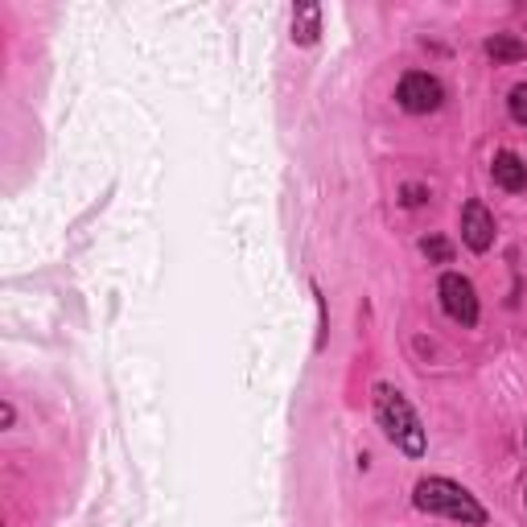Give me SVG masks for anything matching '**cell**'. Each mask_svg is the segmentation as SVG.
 I'll return each mask as SVG.
<instances>
[{
  "mask_svg": "<svg viewBox=\"0 0 527 527\" xmlns=\"http://www.w3.org/2000/svg\"><path fill=\"white\" fill-rule=\"evenodd\" d=\"M490 173H495V182L507 190V194H519L527 186V165L515 157V153H499L495 165H490Z\"/></svg>",
  "mask_w": 527,
  "mask_h": 527,
  "instance_id": "8992f818",
  "label": "cell"
},
{
  "mask_svg": "<svg viewBox=\"0 0 527 527\" xmlns=\"http://www.w3.org/2000/svg\"><path fill=\"white\" fill-rule=\"evenodd\" d=\"M441 305H445V313L458 326H474L478 322V293H474L470 280L458 276V272L441 276Z\"/></svg>",
  "mask_w": 527,
  "mask_h": 527,
  "instance_id": "277c9868",
  "label": "cell"
},
{
  "mask_svg": "<svg viewBox=\"0 0 527 527\" xmlns=\"http://www.w3.org/2000/svg\"><path fill=\"white\" fill-rule=\"evenodd\" d=\"M445 99V87L425 75V70H412V75L400 79V108L412 112V116H425V112H437Z\"/></svg>",
  "mask_w": 527,
  "mask_h": 527,
  "instance_id": "3957f363",
  "label": "cell"
},
{
  "mask_svg": "<svg viewBox=\"0 0 527 527\" xmlns=\"http://www.w3.org/2000/svg\"><path fill=\"white\" fill-rule=\"evenodd\" d=\"M408 206H420V202H425V190H416V186H408V198H404Z\"/></svg>",
  "mask_w": 527,
  "mask_h": 527,
  "instance_id": "8fae6325",
  "label": "cell"
},
{
  "mask_svg": "<svg viewBox=\"0 0 527 527\" xmlns=\"http://www.w3.org/2000/svg\"><path fill=\"white\" fill-rule=\"evenodd\" d=\"M416 507L420 511H429V515H449V519H458V523H486V511L482 503L470 495L466 486L458 482H449V478H425L416 486Z\"/></svg>",
  "mask_w": 527,
  "mask_h": 527,
  "instance_id": "6da1fadb",
  "label": "cell"
},
{
  "mask_svg": "<svg viewBox=\"0 0 527 527\" xmlns=\"http://www.w3.org/2000/svg\"><path fill=\"white\" fill-rule=\"evenodd\" d=\"M462 239L470 252H486L490 243H495V219H490V210L482 202H466L462 210Z\"/></svg>",
  "mask_w": 527,
  "mask_h": 527,
  "instance_id": "5b68a950",
  "label": "cell"
},
{
  "mask_svg": "<svg viewBox=\"0 0 527 527\" xmlns=\"http://www.w3.org/2000/svg\"><path fill=\"white\" fill-rule=\"evenodd\" d=\"M523 503H527V490H523Z\"/></svg>",
  "mask_w": 527,
  "mask_h": 527,
  "instance_id": "7c38bea8",
  "label": "cell"
},
{
  "mask_svg": "<svg viewBox=\"0 0 527 527\" xmlns=\"http://www.w3.org/2000/svg\"><path fill=\"white\" fill-rule=\"evenodd\" d=\"M507 108H511V120H515V124H527V83H519V87L511 91Z\"/></svg>",
  "mask_w": 527,
  "mask_h": 527,
  "instance_id": "9c48e42d",
  "label": "cell"
},
{
  "mask_svg": "<svg viewBox=\"0 0 527 527\" xmlns=\"http://www.w3.org/2000/svg\"><path fill=\"white\" fill-rule=\"evenodd\" d=\"M375 412H379V425L388 429V437L408 453V458H420V453H425V429H420L412 404L396 388L379 383L375 388Z\"/></svg>",
  "mask_w": 527,
  "mask_h": 527,
  "instance_id": "7a4b0ae2",
  "label": "cell"
},
{
  "mask_svg": "<svg viewBox=\"0 0 527 527\" xmlns=\"http://www.w3.org/2000/svg\"><path fill=\"white\" fill-rule=\"evenodd\" d=\"M486 54L495 62H519V58H527V46L519 38H511V33H495V38L486 42Z\"/></svg>",
  "mask_w": 527,
  "mask_h": 527,
  "instance_id": "52a82bcc",
  "label": "cell"
},
{
  "mask_svg": "<svg viewBox=\"0 0 527 527\" xmlns=\"http://www.w3.org/2000/svg\"><path fill=\"white\" fill-rule=\"evenodd\" d=\"M420 252H425L429 260H437V264H449V256H453V248L445 239H425V243H420Z\"/></svg>",
  "mask_w": 527,
  "mask_h": 527,
  "instance_id": "30bf717a",
  "label": "cell"
},
{
  "mask_svg": "<svg viewBox=\"0 0 527 527\" xmlns=\"http://www.w3.org/2000/svg\"><path fill=\"white\" fill-rule=\"evenodd\" d=\"M523 441H527V433H523Z\"/></svg>",
  "mask_w": 527,
  "mask_h": 527,
  "instance_id": "4fadbf2b",
  "label": "cell"
},
{
  "mask_svg": "<svg viewBox=\"0 0 527 527\" xmlns=\"http://www.w3.org/2000/svg\"><path fill=\"white\" fill-rule=\"evenodd\" d=\"M318 21H322V13L313 9V5L297 9V17H293V38H297L301 46H309L313 38H318Z\"/></svg>",
  "mask_w": 527,
  "mask_h": 527,
  "instance_id": "ba28073f",
  "label": "cell"
}]
</instances>
